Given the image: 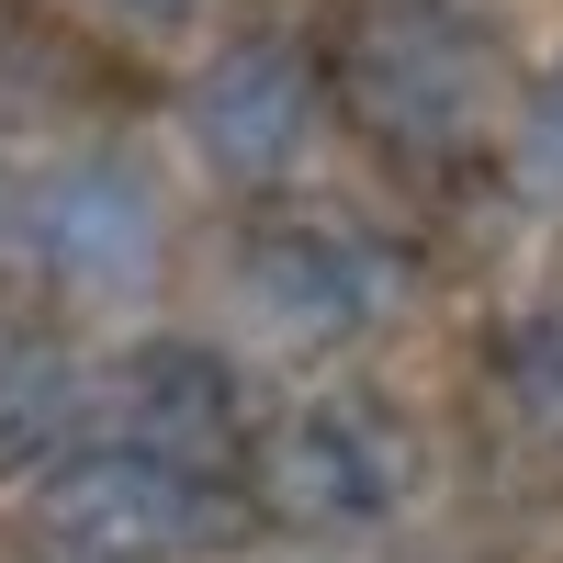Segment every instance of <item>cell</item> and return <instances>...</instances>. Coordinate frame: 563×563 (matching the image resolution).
I'll return each instance as SVG.
<instances>
[{"mask_svg": "<svg viewBox=\"0 0 563 563\" xmlns=\"http://www.w3.org/2000/svg\"><path fill=\"white\" fill-rule=\"evenodd\" d=\"M496 90V34L451 0H384L350 34V113L384 135L395 158H462L485 135Z\"/></svg>", "mask_w": 563, "mask_h": 563, "instance_id": "6da1fadb", "label": "cell"}, {"mask_svg": "<svg viewBox=\"0 0 563 563\" xmlns=\"http://www.w3.org/2000/svg\"><path fill=\"white\" fill-rule=\"evenodd\" d=\"M34 519L90 563H180V552L225 541V496L203 462H180L158 440H90L68 462H45Z\"/></svg>", "mask_w": 563, "mask_h": 563, "instance_id": "7a4b0ae2", "label": "cell"}, {"mask_svg": "<svg viewBox=\"0 0 563 563\" xmlns=\"http://www.w3.org/2000/svg\"><path fill=\"white\" fill-rule=\"evenodd\" d=\"M260 496L282 507V519H316V530H384L417 496V440L372 395L294 406L260 440Z\"/></svg>", "mask_w": 563, "mask_h": 563, "instance_id": "3957f363", "label": "cell"}, {"mask_svg": "<svg viewBox=\"0 0 563 563\" xmlns=\"http://www.w3.org/2000/svg\"><path fill=\"white\" fill-rule=\"evenodd\" d=\"M180 124H192L203 169H225V180H282V169L316 147V124H327V79H316L305 45L249 34V45H225V57L192 79Z\"/></svg>", "mask_w": 563, "mask_h": 563, "instance_id": "277c9868", "label": "cell"}, {"mask_svg": "<svg viewBox=\"0 0 563 563\" xmlns=\"http://www.w3.org/2000/svg\"><path fill=\"white\" fill-rule=\"evenodd\" d=\"M23 249L68 282V294H147L158 282V192H147V169H124V158H79V169H57L34 192V214H23Z\"/></svg>", "mask_w": 563, "mask_h": 563, "instance_id": "5b68a950", "label": "cell"}, {"mask_svg": "<svg viewBox=\"0 0 563 563\" xmlns=\"http://www.w3.org/2000/svg\"><path fill=\"white\" fill-rule=\"evenodd\" d=\"M249 316L271 327V339L294 350H339L372 327V305H384V271H372L339 225H271V238H249V271H238Z\"/></svg>", "mask_w": 563, "mask_h": 563, "instance_id": "8992f818", "label": "cell"}, {"mask_svg": "<svg viewBox=\"0 0 563 563\" xmlns=\"http://www.w3.org/2000/svg\"><path fill=\"white\" fill-rule=\"evenodd\" d=\"M124 406H135V440H158V451H180V462H203V451L238 440V372H225L214 350H192V339L135 350Z\"/></svg>", "mask_w": 563, "mask_h": 563, "instance_id": "52a82bcc", "label": "cell"}, {"mask_svg": "<svg viewBox=\"0 0 563 563\" xmlns=\"http://www.w3.org/2000/svg\"><path fill=\"white\" fill-rule=\"evenodd\" d=\"M496 384H507V406H519V429H530L541 451H563V305L519 316V327L496 339Z\"/></svg>", "mask_w": 563, "mask_h": 563, "instance_id": "ba28073f", "label": "cell"}, {"mask_svg": "<svg viewBox=\"0 0 563 563\" xmlns=\"http://www.w3.org/2000/svg\"><path fill=\"white\" fill-rule=\"evenodd\" d=\"M519 180H530L541 203H563V68L519 102Z\"/></svg>", "mask_w": 563, "mask_h": 563, "instance_id": "9c48e42d", "label": "cell"}, {"mask_svg": "<svg viewBox=\"0 0 563 563\" xmlns=\"http://www.w3.org/2000/svg\"><path fill=\"white\" fill-rule=\"evenodd\" d=\"M102 12H124V23H180L192 0H102Z\"/></svg>", "mask_w": 563, "mask_h": 563, "instance_id": "30bf717a", "label": "cell"}]
</instances>
